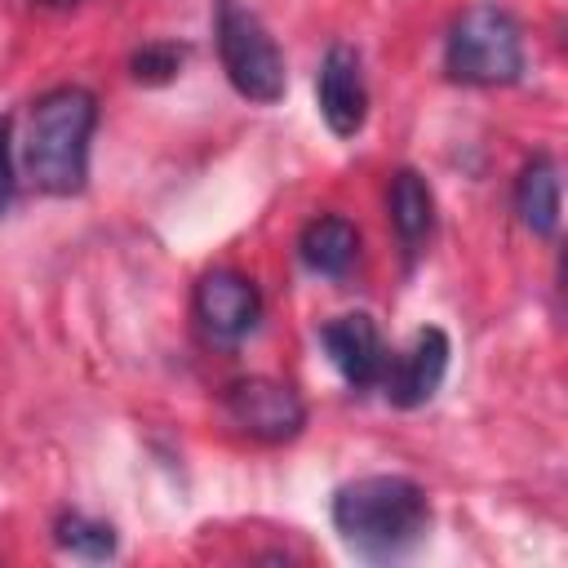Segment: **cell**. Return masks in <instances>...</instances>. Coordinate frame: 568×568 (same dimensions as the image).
Segmentation results:
<instances>
[{
  "label": "cell",
  "mask_w": 568,
  "mask_h": 568,
  "mask_svg": "<svg viewBox=\"0 0 568 568\" xmlns=\"http://www.w3.org/2000/svg\"><path fill=\"white\" fill-rule=\"evenodd\" d=\"M333 528L364 559H399L422 546L430 501L404 475H359L333 493Z\"/></svg>",
  "instance_id": "cell-1"
},
{
  "label": "cell",
  "mask_w": 568,
  "mask_h": 568,
  "mask_svg": "<svg viewBox=\"0 0 568 568\" xmlns=\"http://www.w3.org/2000/svg\"><path fill=\"white\" fill-rule=\"evenodd\" d=\"M98 129V98L80 84H58L31 102L22 138V173L44 195H80L89 182V142Z\"/></svg>",
  "instance_id": "cell-2"
},
{
  "label": "cell",
  "mask_w": 568,
  "mask_h": 568,
  "mask_svg": "<svg viewBox=\"0 0 568 568\" xmlns=\"http://www.w3.org/2000/svg\"><path fill=\"white\" fill-rule=\"evenodd\" d=\"M444 71L470 89L515 84L524 75V31L501 4H470L444 36Z\"/></svg>",
  "instance_id": "cell-3"
},
{
  "label": "cell",
  "mask_w": 568,
  "mask_h": 568,
  "mask_svg": "<svg viewBox=\"0 0 568 568\" xmlns=\"http://www.w3.org/2000/svg\"><path fill=\"white\" fill-rule=\"evenodd\" d=\"M213 36H217L222 71H226V80L240 98L262 102V106L284 98V89H288L284 53H280L275 36L262 27V18L253 9H244L240 0H217Z\"/></svg>",
  "instance_id": "cell-4"
},
{
  "label": "cell",
  "mask_w": 568,
  "mask_h": 568,
  "mask_svg": "<svg viewBox=\"0 0 568 568\" xmlns=\"http://www.w3.org/2000/svg\"><path fill=\"white\" fill-rule=\"evenodd\" d=\"M222 413L240 435H248L257 444H288L306 426L302 395L280 377H257V373L235 377L222 390Z\"/></svg>",
  "instance_id": "cell-5"
},
{
  "label": "cell",
  "mask_w": 568,
  "mask_h": 568,
  "mask_svg": "<svg viewBox=\"0 0 568 568\" xmlns=\"http://www.w3.org/2000/svg\"><path fill=\"white\" fill-rule=\"evenodd\" d=\"M195 324L209 342L217 346H240L248 333H257L262 324V293L257 284L235 271V266H213L200 275L195 297H191Z\"/></svg>",
  "instance_id": "cell-6"
},
{
  "label": "cell",
  "mask_w": 568,
  "mask_h": 568,
  "mask_svg": "<svg viewBox=\"0 0 568 568\" xmlns=\"http://www.w3.org/2000/svg\"><path fill=\"white\" fill-rule=\"evenodd\" d=\"M448 359H453V342L444 328L426 324L408 337L404 351H390L386 364H382V395L395 404V408H422L426 399H435V390L444 386L448 377Z\"/></svg>",
  "instance_id": "cell-7"
},
{
  "label": "cell",
  "mask_w": 568,
  "mask_h": 568,
  "mask_svg": "<svg viewBox=\"0 0 568 568\" xmlns=\"http://www.w3.org/2000/svg\"><path fill=\"white\" fill-rule=\"evenodd\" d=\"M315 98L320 115L333 138H355L368 120V84H364V62L351 44H328L320 75H315Z\"/></svg>",
  "instance_id": "cell-8"
},
{
  "label": "cell",
  "mask_w": 568,
  "mask_h": 568,
  "mask_svg": "<svg viewBox=\"0 0 568 568\" xmlns=\"http://www.w3.org/2000/svg\"><path fill=\"white\" fill-rule=\"evenodd\" d=\"M320 346H324V355L333 359V368L342 373L346 386H355V390L377 386L382 364H386V346H382V333H377L373 315L351 311V315L328 320L320 328Z\"/></svg>",
  "instance_id": "cell-9"
},
{
  "label": "cell",
  "mask_w": 568,
  "mask_h": 568,
  "mask_svg": "<svg viewBox=\"0 0 568 568\" xmlns=\"http://www.w3.org/2000/svg\"><path fill=\"white\" fill-rule=\"evenodd\" d=\"M297 257H302L306 271H315L324 280H342L359 262V226L342 213H320L302 226Z\"/></svg>",
  "instance_id": "cell-10"
},
{
  "label": "cell",
  "mask_w": 568,
  "mask_h": 568,
  "mask_svg": "<svg viewBox=\"0 0 568 568\" xmlns=\"http://www.w3.org/2000/svg\"><path fill=\"white\" fill-rule=\"evenodd\" d=\"M386 217L404 244V253H422V244L435 231V195L417 169H395L386 191Z\"/></svg>",
  "instance_id": "cell-11"
},
{
  "label": "cell",
  "mask_w": 568,
  "mask_h": 568,
  "mask_svg": "<svg viewBox=\"0 0 568 568\" xmlns=\"http://www.w3.org/2000/svg\"><path fill=\"white\" fill-rule=\"evenodd\" d=\"M515 213L519 222L550 240L559 231V164L550 155H532L524 169H519V182H515Z\"/></svg>",
  "instance_id": "cell-12"
},
{
  "label": "cell",
  "mask_w": 568,
  "mask_h": 568,
  "mask_svg": "<svg viewBox=\"0 0 568 568\" xmlns=\"http://www.w3.org/2000/svg\"><path fill=\"white\" fill-rule=\"evenodd\" d=\"M53 541L75 559H111L115 555V528L106 519H93V515H80V510L58 515Z\"/></svg>",
  "instance_id": "cell-13"
},
{
  "label": "cell",
  "mask_w": 568,
  "mask_h": 568,
  "mask_svg": "<svg viewBox=\"0 0 568 568\" xmlns=\"http://www.w3.org/2000/svg\"><path fill=\"white\" fill-rule=\"evenodd\" d=\"M182 62H186V44L178 40H151L142 49H133L129 58V71L138 84H169L182 75Z\"/></svg>",
  "instance_id": "cell-14"
},
{
  "label": "cell",
  "mask_w": 568,
  "mask_h": 568,
  "mask_svg": "<svg viewBox=\"0 0 568 568\" xmlns=\"http://www.w3.org/2000/svg\"><path fill=\"white\" fill-rule=\"evenodd\" d=\"M13 191H18V178H13V120L0 115V217L13 204Z\"/></svg>",
  "instance_id": "cell-15"
},
{
  "label": "cell",
  "mask_w": 568,
  "mask_h": 568,
  "mask_svg": "<svg viewBox=\"0 0 568 568\" xmlns=\"http://www.w3.org/2000/svg\"><path fill=\"white\" fill-rule=\"evenodd\" d=\"M40 4H49V9H67V4H75V0H40Z\"/></svg>",
  "instance_id": "cell-16"
}]
</instances>
